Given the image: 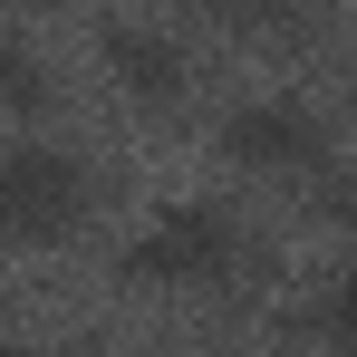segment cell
I'll list each match as a JSON object with an SVG mask.
<instances>
[{
    "mask_svg": "<svg viewBox=\"0 0 357 357\" xmlns=\"http://www.w3.org/2000/svg\"><path fill=\"white\" fill-rule=\"evenodd\" d=\"M87 203H97V183H87V165H77L68 145H39V135L10 145V165H0V213H10V232L29 241V251L68 241L87 222Z\"/></svg>",
    "mask_w": 357,
    "mask_h": 357,
    "instance_id": "1",
    "label": "cell"
},
{
    "mask_svg": "<svg viewBox=\"0 0 357 357\" xmlns=\"http://www.w3.org/2000/svg\"><path fill=\"white\" fill-rule=\"evenodd\" d=\"M232 251H241V232H232L222 203H165V213L116 251V271L126 280H155V290H193V280H222Z\"/></svg>",
    "mask_w": 357,
    "mask_h": 357,
    "instance_id": "2",
    "label": "cell"
},
{
    "mask_svg": "<svg viewBox=\"0 0 357 357\" xmlns=\"http://www.w3.org/2000/svg\"><path fill=\"white\" fill-rule=\"evenodd\" d=\"M222 155L251 165V174H299V165H319L328 155V116L290 97V87H271V97H241L232 116H222Z\"/></svg>",
    "mask_w": 357,
    "mask_h": 357,
    "instance_id": "3",
    "label": "cell"
},
{
    "mask_svg": "<svg viewBox=\"0 0 357 357\" xmlns=\"http://www.w3.org/2000/svg\"><path fill=\"white\" fill-rule=\"evenodd\" d=\"M97 59L116 68L135 97H174L183 87V39L155 29V20H107V29H97Z\"/></svg>",
    "mask_w": 357,
    "mask_h": 357,
    "instance_id": "4",
    "label": "cell"
},
{
    "mask_svg": "<svg viewBox=\"0 0 357 357\" xmlns=\"http://www.w3.org/2000/svg\"><path fill=\"white\" fill-rule=\"evenodd\" d=\"M39 87H49V77H39V59H29V39L0 20V97H10V107H39Z\"/></svg>",
    "mask_w": 357,
    "mask_h": 357,
    "instance_id": "5",
    "label": "cell"
},
{
    "mask_svg": "<svg viewBox=\"0 0 357 357\" xmlns=\"http://www.w3.org/2000/svg\"><path fill=\"white\" fill-rule=\"evenodd\" d=\"M319 328H328V348H338V357H357V261L328 280V309H319Z\"/></svg>",
    "mask_w": 357,
    "mask_h": 357,
    "instance_id": "6",
    "label": "cell"
}]
</instances>
